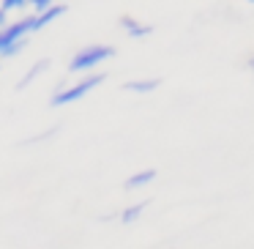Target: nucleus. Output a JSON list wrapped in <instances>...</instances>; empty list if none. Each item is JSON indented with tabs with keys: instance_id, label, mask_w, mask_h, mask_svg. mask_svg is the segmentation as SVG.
Listing matches in <instances>:
<instances>
[{
	"instance_id": "8",
	"label": "nucleus",
	"mask_w": 254,
	"mask_h": 249,
	"mask_svg": "<svg viewBox=\"0 0 254 249\" xmlns=\"http://www.w3.org/2000/svg\"><path fill=\"white\" fill-rule=\"evenodd\" d=\"M44 66H47V61H39V63H36V69H33V72H30L25 80H22V83H19V88H25V85H28L30 80H36V77H39V74H41V69H44Z\"/></svg>"
},
{
	"instance_id": "2",
	"label": "nucleus",
	"mask_w": 254,
	"mask_h": 249,
	"mask_svg": "<svg viewBox=\"0 0 254 249\" xmlns=\"http://www.w3.org/2000/svg\"><path fill=\"white\" fill-rule=\"evenodd\" d=\"M104 83V74H96V77H88V80H82V83H77L74 88H66V90H61V93L52 99V107H63V104H71V101H79L88 90H93L96 85H101Z\"/></svg>"
},
{
	"instance_id": "3",
	"label": "nucleus",
	"mask_w": 254,
	"mask_h": 249,
	"mask_svg": "<svg viewBox=\"0 0 254 249\" xmlns=\"http://www.w3.org/2000/svg\"><path fill=\"white\" fill-rule=\"evenodd\" d=\"M28 33H30V19H19V22H14L11 28H6L3 33H0V52L6 50L8 44H14V41L25 39Z\"/></svg>"
},
{
	"instance_id": "9",
	"label": "nucleus",
	"mask_w": 254,
	"mask_h": 249,
	"mask_svg": "<svg viewBox=\"0 0 254 249\" xmlns=\"http://www.w3.org/2000/svg\"><path fill=\"white\" fill-rule=\"evenodd\" d=\"M142 211H145V203H142V205H134V208H128L126 214H123V222H134L139 214H142Z\"/></svg>"
},
{
	"instance_id": "5",
	"label": "nucleus",
	"mask_w": 254,
	"mask_h": 249,
	"mask_svg": "<svg viewBox=\"0 0 254 249\" xmlns=\"http://www.w3.org/2000/svg\"><path fill=\"white\" fill-rule=\"evenodd\" d=\"M156 178V172L153 170H145V172H137V175H131L126 181V189H137V186H145L148 181H153Z\"/></svg>"
},
{
	"instance_id": "14",
	"label": "nucleus",
	"mask_w": 254,
	"mask_h": 249,
	"mask_svg": "<svg viewBox=\"0 0 254 249\" xmlns=\"http://www.w3.org/2000/svg\"><path fill=\"white\" fill-rule=\"evenodd\" d=\"M252 69H254V61H252Z\"/></svg>"
},
{
	"instance_id": "7",
	"label": "nucleus",
	"mask_w": 254,
	"mask_h": 249,
	"mask_svg": "<svg viewBox=\"0 0 254 249\" xmlns=\"http://www.w3.org/2000/svg\"><path fill=\"white\" fill-rule=\"evenodd\" d=\"M123 28L128 30V36H148L150 33L148 25H137L134 19H128V17H123Z\"/></svg>"
},
{
	"instance_id": "13",
	"label": "nucleus",
	"mask_w": 254,
	"mask_h": 249,
	"mask_svg": "<svg viewBox=\"0 0 254 249\" xmlns=\"http://www.w3.org/2000/svg\"><path fill=\"white\" fill-rule=\"evenodd\" d=\"M6 22V8H3V11H0V25Z\"/></svg>"
},
{
	"instance_id": "4",
	"label": "nucleus",
	"mask_w": 254,
	"mask_h": 249,
	"mask_svg": "<svg viewBox=\"0 0 254 249\" xmlns=\"http://www.w3.org/2000/svg\"><path fill=\"white\" fill-rule=\"evenodd\" d=\"M63 14H66V6H47L44 11L39 14V17L30 19V30H41V28H47V25H50L52 19L63 17Z\"/></svg>"
},
{
	"instance_id": "11",
	"label": "nucleus",
	"mask_w": 254,
	"mask_h": 249,
	"mask_svg": "<svg viewBox=\"0 0 254 249\" xmlns=\"http://www.w3.org/2000/svg\"><path fill=\"white\" fill-rule=\"evenodd\" d=\"M30 6H33L36 11H44L47 6H52V0H30Z\"/></svg>"
},
{
	"instance_id": "15",
	"label": "nucleus",
	"mask_w": 254,
	"mask_h": 249,
	"mask_svg": "<svg viewBox=\"0 0 254 249\" xmlns=\"http://www.w3.org/2000/svg\"><path fill=\"white\" fill-rule=\"evenodd\" d=\"M249 3H254V0H249Z\"/></svg>"
},
{
	"instance_id": "12",
	"label": "nucleus",
	"mask_w": 254,
	"mask_h": 249,
	"mask_svg": "<svg viewBox=\"0 0 254 249\" xmlns=\"http://www.w3.org/2000/svg\"><path fill=\"white\" fill-rule=\"evenodd\" d=\"M25 6V0H3V8H19Z\"/></svg>"
},
{
	"instance_id": "10",
	"label": "nucleus",
	"mask_w": 254,
	"mask_h": 249,
	"mask_svg": "<svg viewBox=\"0 0 254 249\" xmlns=\"http://www.w3.org/2000/svg\"><path fill=\"white\" fill-rule=\"evenodd\" d=\"M22 44H25V39H19V41H14V44H8L6 50L0 52V55H17L19 50H22Z\"/></svg>"
},
{
	"instance_id": "6",
	"label": "nucleus",
	"mask_w": 254,
	"mask_h": 249,
	"mask_svg": "<svg viewBox=\"0 0 254 249\" xmlns=\"http://www.w3.org/2000/svg\"><path fill=\"white\" fill-rule=\"evenodd\" d=\"M123 88H126V90H137V93H150V90L159 88V83H156V80H142V83H126Z\"/></svg>"
},
{
	"instance_id": "1",
	"label": "nucleus",
	"mask_w": 254,
	"mask_h": 249,
	"mask_svg": "<svg viewBox=\"0 0 254 249\" xmlns=\"http://www.w3.org/2000/svg\"><path fill=\"white\" fill-rule=\"evenodd\" d=\"M112 55H115L112 47H88V50H79L77 58L71 61V72H88V69L110 61Z\"/></svg>"
}]
</instances>
